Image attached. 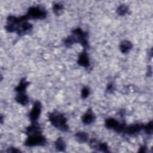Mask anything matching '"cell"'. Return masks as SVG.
Here are the masks:
<instances>
[{
    "label": "cell",
    "instance_id": "7a4b0ae2",
    "mask_svg": "<svg viewBox=\"0 0 153 153\" xmlns=\"http://www.w3.org/2000/svg\"><path fill=\"white\" fill-rule=\"evenodd\" d=\"M45 143V138L41 134V133H39L29 135L27 139L25 141V145L27 146H43Z\"/></svg>",
    "mask_w": 153,
    "mask_h": 153
},
{
    "label": "cell",
    "instance_id": "52a82bcc",
    "mask_svg": "<svg viewBox=\"0 0 153 153\" xmlns=\"http://www.w3.org/2000/svg\"><path fill=\"white\" fill-rule=\"evenodd\" d=\"M78 63L79 65L84 67H88L90 65L88 57L85 51H82L79 56Z\"/></svg>",
    "mask_w": 153,
    "mask_h": 153
},
{
    "label": "cell",
    "instance_id": "2e32d148",
    "mask_svg": "<svg viewBox=\"0 0 153 153\" xmlns=\"http://www.w3.org/2000/svg\"><path fill=\"white\" fill-rule=\"evenodd\" d=\"M63 9V5L60 4H56L53 6V11L55 14H59Z\"/></svg>",
    "mask_w": 153,
    "mask_h": 153
},
{
    "label": "cell",
    "instance_id": "277c9868",
    "mask_svg": "<svg viewBox=\"0 0 153 153\" xmlns=\"http://www.w3.org/2000/svg\"><path fill=\"white\" fill-rule=\"evenodd\" d=\"M105 126L108 128H113L118 132L124 131L125 125L120 124L114 118H108L105 121Z\"/></svg>",
    "mask_w": 153,
    "mask_h": 153
},
{
    "label": "cell",
    "instance_id": "ffe728a7",
    "mask_svg": "<svg viewBox=\"0 0 153 153\" xmlns=\"http://www.w3.org/2000/svg\"><path fill=\"white\" fill-rule=\"evenodd\" d=\"M146 147H145V146H142V147H141L140 148V150L139 151L140 152H145L146 151Z\"/></svg>",
    "mask_w": 153,
    "mask_h": 153
},
{
    "label": "cell",
    "instance_id": "30bf717a",
    "mask_svg": "<svg viewBox=\"0 0 153 153\" xmlns=\"http://www.w3.org/2000/svg\"><path fill=\"white\" fill-rule=\"evenodd\" d=\"M132 47V44L127 40L122 41L120 45V48L123 53H127Z\"/></svg>",
    "mask_w": 153,
    "mask_h": 153
},
{
    "label": "cell",
    "instance_id": "5bb4252c",
    "mask_svg": "<svg viewBox=\"0 0 153 153\" xmlns=\"http://www.w3.org/2000/svg\"><path fill=\"white\" fill-rule=\"evenodd\" d=\"M128 11V7L125 5H121L117 8V13L119 15H124Z\"/></svg>",
    "mask_w": 153,
    "mask_h": 153
},
{
    "label": "cell",
    "instance_id": "8fae6325",
    "mask_svg": "<svg viewBox=\"0 0 153 153\" xmlns=\"http://www.w3.org/2000/svg\"><path fill=\"white\" fill-rule=\"evenodd\" d=\"M16 100L18 103H19L23 105H25L27 103L29 99H28L27 96L25 94V93H18V94L16 97Z\"/></svg>",
    "mask_w": 153,
    "mask_h": 153
},
{
    "label": "cell",
    "instance_id": "9a60e30c",
    "mask_svg": "<svg viewBox=\"0 0 153 153\" xmlns=\"http://www.w3.org/2000/svg\"><path fill=\"white\" fill-rule=\"evenodd\" d=\"M97 149H99L100 151H102L104 152H109L108 147L105 143H99Z\"/></svg>",
    "mask_w": 153,
    "mask_h": 153
},
{
    "label": "cell",
    "instance_id": "9c48e42d",
    "mask_svg": "<svg viewBox=\"0 0 153 153\" xmlns=\"http://www.w3.org/2000/svg\"><path fill=\"white\" fill-rule=\"evenodd\" d=\"M29 84V82L26 81L25 78H23L20 81V82L18 85V86L15 88V90L18 93H25L26 88Z\"/></svg>",
    "mask_w": 153,
    "mask_h": 153
},
{
    "label": "cell",
    "instance_id": "ba28073f",
    "mask_svg": "<svg viewBox=\"0 0 153 153\" xmlns=\"http://www.w3.org/2000/svg\"><path fill=\"white\" fill-rule=\"evenodd\" d=\"M94 119L95 116L93 113L91 109H88L83 115L82 118V121L84 124H89L90 123H92L94 121Z\"/></svg>",
    "mask_w": 153,
    "mask_h": 153
},
{
    "label": "cell",
    "instance_id": "4fadbf2b",
    "mask_svg": "<svg viewBox=\"0 0 153 153\" xmlns=\"http://www.w3.org/2000/svg\"><path fill=\"white\" fill-rule=\"evenodd\" d=\"M55 146L56 149L59 151H64L65 150L66 145L65 142L61 137H59L56 140V141L55 142Z\"/></svg>",
    "mask_w": 153,
    "mask_h": 153
},
{
    "label": "cell",
    "instance_id": "e0dca14e",
    "mask_svg": "<svg viewBox=\"0 0 153 153\" xmlns=\"http://www.w3.org/2000/svg\"><path fill=\"white\" fill-rule=\"evenodd\" d=\"M143 128L145 129V131L148 134H151L152 131V121H151L149 123H148L146 126H144Z\"/></svg>",
    "mask_w": 153,
    "mask_h": 153
},
{
    "label": "cell",
    "instance_id": "6da1fadb",
    "mask_svg": "<svg viewBox=\"0 0 153 153\" xmlns=\"http://www.w3.org/2000/svg\"><path fill=\"white\" fill-rule=\"evenodd\" d=\"M49 120L53 126L62 131H67L68 126L66 124V119L63 114L54 112L48 115Z\"/></svg>",
    "mask_w": 153,
    "mask_h": 153
},
{
    "label": "cell",
    "instance_id": "5b68a950",
    "mask_svg": "<svg viewBox=\"0 0 153 153\" xmlns=\"http://www.w3.org/2000/svg\"><path fill=\"white\" fill-rule=\"evenodd\" d=\"M41 106L40 103L38 101L35 102L33 105V108L32 109V110L30 112L29 115L30 120L33 123L35 122L37 120V119L38 118L39 114L41 113Z\"/></svg>",
    "mask_w": 153,
    "mask_h": 153
},
{
    "label": "cell",
    "instance_id": "ac0fdd59",
    "mask_svg": "<svg viewBox=\"0 0 153 153\" xmlns=\"http://www.w3.org/2000/svg\"><path fill=\"white\" fill-rule=\"evenodd\" d=\"M89 90L87 88V87H85L82 90V91H81V94H82V97L83 98H86L88 94H89Z\"/></svg>",
    "mask_w": 153,
    "mask_h": 153
},
{
    "label": "cell",
    "instance_id": "3957f363",
    "mask_svg": "<svg viewBox=\"0 0 153 153\" xmlns=\"http://www.w3.org/2000/svg\"><path fill=\"white\" fill-rule=\"evenodd\" d=\"M26 16L27 19H44L46 17V12L44 8L39 7H32L28 10Z\"/></svg>",
    "mask_w": 153,
    "mask_h": 153
},
{
    "label": "cell",
    "instance_id": "7c38bea8",
    "mask_svg": "<svg viewBox=\"0 0 153 153\" xmlns=\"http://www.w3.org/2000/svg\"><path fill=\"white\" fill-rule=\"evenodd\" d=\"M76 139L80 143H84L87 141L88 136L87 133L84 132H78L75 134Z\"/></svg>",
    "mask_w": 153,
    "mask_h": 153
},
{
    "label": "cell",
    "instance_id": "8992f818",
    "mask_svg": "<svg viewBox=\"0 0 153 153\" xmlns=\"http://www.w3.org/2000/svg\"><path fill=\"white\" fill-rule=\"evenodd\" d=\"M144 126L140 124H134L130 125L128 127H125L124 132L128 134H134L139 132L142 128H143Z\"/></svg>",
    "mask_w": 153,
    "mask_h": 153
},
{
    "label": "cell",
    "instance_id": "d6986e66",
    "mask_svg": "<svg viewBox=\"0 0 153 153\" xmlns=\"http://www.w3.org/2000/svg\"><path fill=\"white\" fill-rule=\"evenodd\" d=\"M7 152H20V151L19 150H18V149H17L16 148H8V149L7 150Z\"/></svg>",
    "mask_w": 153,
    "mask_h": 153
}]
</instances>
